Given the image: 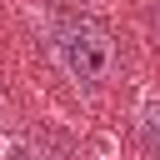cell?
<instances>
[{
	"label": "cell",
	"instance_id": "6da1fadb",
	"mask_svg": "<svg viewBox=\"0 0 160 160\" xmlns=\"http://www.w3.org/2000/svg\"><path fill=\"white\" fill-rule=\"evenodd\" d=\"M45 50H50L55 70H60L75 90H85V95H95V90L115 75V35H110L100 20L80 15V10H70V15H45Z\"/></svg>",
	"mask_w": 160,
	"mask_h": 160
},
{
	"label": "cell",
	"instance_id": "7a4b0ae2",
	"mask_svg": "<svg viewBox=\"0 0 160 160\" xmlns=\"http://www.w3.org/2000/svg\"><path fill=\"white\" fill-rule=\"evenodd\" d=\"M135 135L150 155H160V90H145L135 100Z\"/></svg>",
	"mask_w": 160,
	"mask_h": 160
},
{
	"label": "cell",
	"instance_id": "3957f363",
	"mask_svg": "<svg viewBox=\"0 0 160 160\" xmlns=\"http://www.w3.org/2000/svg\"><path fill=\"white\" fill-rule=\"evenodd\" d=\"M150 30H155V45H160V0H155V10H150Z\"/></svg>",
	"mask_w": 160,
	"mask_h": 160
},
{
	"label": "cell",
	"instance_id": "277c9868",
	"mask_svg": "<svg viewBox=\"0 0 160 160\" xmlns=\"http://www.w3.org/2000/svg\"><path fill=\"white\" fill-rule=\"evenodd\" d=\"M15 160H45V155H35V150H20V155H15Z\"/></svg>",
	"mask_w": 160,
	"mask_h": 160
}]
</instances>
